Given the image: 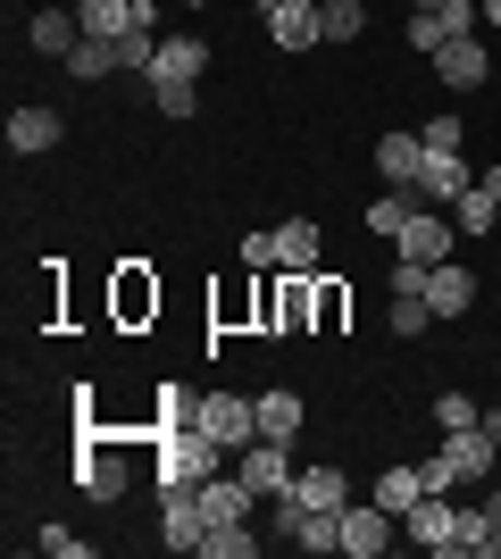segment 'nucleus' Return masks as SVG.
<instances>
[{
  "label": "nucleus",
  "mask_w": 501,
  "mask_h": 559,
  "mask_svg": "<svg viewBox=\"0 0 501 559\" xmlns=\"http://www.w3.org/2000/svg\"><path fill=\"white\" fill-rule=\"evenodd\" d=\"M493 460H501L493 435H485V426H460V435H443V451L418 460V467H427V492H460V485H485Z\"/></svg>",
  "instance_id": "2"
},
{
  "label": "nucleus",
  "mask_w": 501,
  "mask_h": 559,
  "mask_svg": "<svg viewBox=\"0 0 501 559\" xmlns=\"http://www.w3.org/2000/svg\"><path fill=\"white\" fill-rule=\"evenodd\" d=\"M318 34L326 43H359L368 34V0H318Z\"/></svg>",
  "instance_id": "25"
},
{
  "label": "nucleus",
  "mask_w": 501,
  "mask_h": 559,
  "mask_svg": "<svg viewBox=\"0 0 501 559\" xmlns=\"http://www.w3.org/2000/svg\"><path fill=\"white\" fill-rule=\"evenodd\" d=\"M260 435L267 443H293V435H301V393H285V384L260 393Z\"/></svg>",
  "instance_id": "23"
},
{
  "label": "nucleus",
  "mask_w": 501,
  "mask_h": 559,
  "mask_svg": "<svg viewBox=\"0 0 501 559\" xmlns=\"http://www.w3.org/2000/svg\"><path fill=\"white\" fill-rule=\"evenodd\" d=\"M402 543V518L384 510V501H351L343 510V551L351 559H377V551H393Z\"/></svg>",
  "instance_id": "8"
},
{
  "label": "nucleus",
  "mask_w": 501,
  "mask_h": 559,
  "mask_svg": "<svg viewBox=\"0 0 501 559\" xmlns=\"http://www.w3.org/2000/svg\"><path fill=\"white\" fill-rule=\"evenodd\" d=\"M418 134H427V151H468V126H460V117H427Z\"/></svg>",
  "instance_id": "37"
},
{
  "label": "nucleus",
  "mask_w": 501,
  "mask_h": 559,
  "mask_svg": "<svg viewBox=\"0 0 501 559\" xmlns=\"http://www.w3.org/2000/svg\"><path fill=\"white\" fill-rule=\"evenodd\" d=\"M201 75H210V43H201V34H159L151 84H201Z\"/></svg>",
  "instance_id": "11"
},
{
  "label": "nucleus",
  "mask_w": 501,
  "mask_h": 559,
  "mask_svg": "<svg viewBox=\"0 0 501 559\" xmlns=\"http://www.w3.org/2000/svg\"><path fill=\"white\" fill-rule=\"evenodd\" d=\"M427 134H377V185H418Z\"/></svg>",
  "instance_id": "17"
},
{
  "label": "nucleus",
  "mask_w": 501,
  "mask_h": 559,
  "mask_svg": "<svg viewBox=\"0 0 501 559\" xmlns=\"http://www.w3.org/2000/svg\"><path fill=\"white\" fill-rule=\"evenodd\" d=\"M434 75H443L452 93H485V75H493V50H485V34H452V43L434 50Z\"/></svg>",
  "instance_id": "9"
},
{
  "label": "nucleus",
  "mask_w": 501,
  "mask_h": 559,
  "mask_svg": "<svg viewBox=\"0 0 501 559\" xmlns=\"http://www.w3.org/2000/svg\"><path fill=\"white\" fill-rule=\"evenodd\" d=\"M443 43H452V25H443V17H427V9H409V50H418V59H434Z\"/></svg>",
  "instance_id": "35"
},
{
  "label": "nucleus",
  "mask_w": 501,
  "mask_h": 559,
  "mask_svg": "<svg viewBox=\"0 0 501 559\" xmlns=\"http://www.w3.org/2000/svg\"><path fill=\"white\" fill-rule=\"evenodd\" d=\"M25 43L43 50V59H68V50L84 43V17H75V9H43V17L25 25Z\"/></svg>",
  "instance_id": "20"
},
{
  "label": "nucleus",
  "mask_w": 501,
  "mask_h": 559,
  "mask_svg": "<svg viewBox=\"0 0 501 559\" xmlns=\"http://www.w3.org/2000/svg\"><path fill=\"white\" fill-rule=\"evenodd\" d=\"M192 426H201L217 451L260 443V393H201V401H192Z\"/></svg>",
  "instance_id": "3"
},
{
  "label": "nucleus",
  "mask_w": 501,
  "mask_h": 559,
  "mask_svg": "<svg viewBox=\"0 0 501 559\" xmlns=\"http://www.w3.org/2000/svg\"><path fill=\"white\" fill-rule=\"evenodd\" d=\"M75 485H84V501H126V443H109V435H93V426H84Z\"/></svg>",
  "instance_id": "5"
},
{
  "label": "nucleus",
  "mask_w": 501,
  "mask_h": 559,
  "mask_svg": "<svg viewBox=\"0 0 501 559\" xmlns=\"http://www.w3.org/2000/svg\"><path fill=\"white\" fill-rule=\"evenodd\" d=\"M34 543H43L50 559H84V535H68V526H43V535H34Z\"/></svg>",
  "instance_id": "39"
},
{
  "label": "nucleus",
  "mask_w": 501,
  "mask_h": 559,
  "mask_svg": "<svg viewBox=\"0 0 501 559\" xmlns=\"http://www.w3.org/2000/svg\"><path fill=\"white\" fill-rule=\"evenodd\" d=\"M235 476L260 492V501H276V492H285L301 467H293V443H267V435H260V443H242V451H235Z\"/></svg>",
  "instance_id": "6"
},
{
  "label": "nucleus",
  "mask_w": 501,
  "mask_h": 559,
  "mask_svg": "<svg viewBox=\"0 0 501 559\" xmlns=\"http://www.w3.org/2000/svg\"><path fill=\"white\" fill-rule=\"evenodd\" d=\"M75 17L93 43H118V34H134V0H75Z\"/></svg>",
  "instance_id": "21"
},
{
  "label": "nucleus",
  "mask_w": 501,
  "mask_h": 559,
  "mask_svg": "<svg viewBox=\"0 0 501 559\" xmlns=\"http://www.w3.org/2000/svg\"><path fill=\"white\" fill-rule=\"evenodd\" d=\"M460 551H468V559H501V526L485 518V501L460 510Z\"/></svg>",
  "instance_id": "27"
},
{
  "label": "nucleus",
  "mask_w": 501,
  "mask_h": 559,
  "mask_svg": "<svg viewBox=\"0 0 501 559\" xmlns=\"http://www.w3.org/2000/svg\"><path fill=\"white\" fill-rule=\"evenodd\" d=\"M384 326L402 334V343H418V334H434V309H427V293H393V309H384Z\"/></svg>",
  "instance_id": "29"
},
{
  "label": "nucleus",
  "mask_w": 501,
  "mask_h": 559,
  "mask_svg": "<svg viewBox=\"0 0 501 559\" xmlns=\"http://www.w3.org/2000/svg\"><path fill=\"white\" fill-rule=\"evenodd\" d=\"M267 43L276 50H318L326 34H318V0H276V9H260Z\"/></svg>",
  "instance_id": "12"
},
{
  "label": "nucleus",
  "mask_w": 501,
  "mask_h": 559,
  "mask_svg": "<svg viewBox=\"0 0 501 559\" xmlns=\"http://www.w3.org/2000/svg\"><path fill=\"white\" fill-rule=\"evenodd\" d=\"M176 9H210V0H176Z\"/></svg>",
  "instance_id": "44"
},
{
  "label": "nucleus",
  "mask_w": 501,
  "mask_h": 559,
  "mask_svg": "<svg viewBox=\"0 0 501 559\" xmlns=\"http://www.w3.org/2000/svg\"><path fill=\"white\" fill-rule=\"evenodd\" d=\"M409 9H427V17H443L452 34H485V9H477V0H409Z\"/></svg>",
  "instance_id": "32"
},
{
  "label": "nucleus",
  "mask_w": 501,
  "mask_h": 559,
  "mask_svg": "<svg viewBox=\"0 0 501 559\" xmlns=\"http://www.w3.org/2000/svg\"><path fill=\"white\" fill-rule=\"evenodd\" d=\"M434 426H443V435H460V426H485V409L468 393H434Z\"/></svg>",
  "instance_id": "33"
},
{
  "label": "nucleus",
  "mask_w": 501,
  "mask_h": 559,
  "mask_svg": "<svg viewBox=\"0 0 501 559\" xmlns=\"http://www.w3.org/2000/svg\"><path fill=\"white\" fill-rule=\"evenodd\" d=\"M118 318H126V326L159 318V284H151L143 267H118Z\"/></svg>",
  "instance_id": "22"
},
{
  "label": "nucleus",
  "mask_w": 501,
  "mask_h": 559,
  "mask_svg": "<svg viewBox=\"0 0 501 559\" xmlns=\"http://www.w3.org/2000/svg\"><path fill=\"white\" fill-rule=\"evenodd\" d=\"M452 242H460V226H452V217L418 210L402 234H393V259H409V267H443V259H452Z\"/></svg>",
  "instance_id": "7"
},
{
  "label": "nucleus",
  "mask_w": 501,
  "mask_h": 559,
  "mask_svg": "<svg viewBox=\"0 0 501 559\" xmlns=\"http://www.w3.org/2000/svg\"><path fill=\"white\" fill-rule=\"evenodd\" d=\"M477 9H485V25H501V0H477Z\"/></svg>",
  "instance_id": "43"
},
{
  "label": "nucleus",
  "mask_w": 501,
  "mask_h": 559,
  "mask_svg": "<svg viewBox=\"0 0 501 559\" xmlns=\"http://www.w3.org/2000/svg\"><path fill=\"white\" fill-rule=\"evenodd\" d=\"M293 501H301V510H351V476H343V467H301V476H293Z\"/></svg>",
  "instance_id": "18"
},
{
  "label": "nucleus",
  "mask_w": 501,
  "mask_h": 559,
  "mask_svg": "<svg viewBox=\"0 0 501 559\" xmlns=\"http://www.w3.org/2000/svg\"><path fill=\"white\" fill-rule=\"evenodd\" d=\"M192 401H201V393H184V384H159V393H151V435H167V426H192Z\"/></svg>",
  "instance_id": "31"
},
{
  "label": "nucleus",
  "mask_w": 501,
  "mask_h": 559,
  "mask_svg": "<svg viewBox=\"0 0 501 559\" xmlns=\"http://www.w3.org/2000/svg\"><path fill=\"white\" fill-rule=\"evenodd\" d=\"M59 134H68V117L43 109V100L9 109V151H17V159H43V151H59Z\"/></svg>",
  "instance_id": "10"
},
{
  "label": "nucleus",
  "mask_w": 501,
  "mask_h": 559,
  "mask_svg": "<svg viewBox=\"0 0 501 559\" xmlns=\"http://www.w3.org/2000/svg\"><path fill=\"white\" fill-rule=\"evenodd\" d=\"M418 492H427V467H384V476H377V492H368V501H384V510L402 518L409 501H418Z\"/></svg>",
  "instance_id": "28"
},
{
  "label": "nucleus",
  "mask_w": 501,
  "mask_h": 559,
  "mask_svg": "<svg viewBox=\"0 0 501 559\" xmlns=\"http://www.w3.org/2000/svg\"><path fill=\"white\" fill-rule=\"evenodd\" d=\"M418 210H427V201H418V185H384L377 201H368V234H377V242H393Z\"/></svg>",
  "instance_id": "19"
},
{
  "label": "nucleus",
  "mask_w": 501,
  "mask_h": 559,
  "mask_svg": "<svg viewBox=\"0 0 501 559\" xmlns=\"http://www.w3.org/2000/svg\"><path fill=\"white\" fill-rule=\"evenodd\" d=\"M217 467H235V451H217L201 426H167V435H151V476H159V492H192L201 476H217Z\"/></svg>",
  "instance_id": "1"
},
{
  "label": "nucleus",
  "mask_w": 501,
  "mask_h": 559,
  "mask_svg": "<svg viewBox=\"0 0 501 559\" xmlns=\"http://www.w3.org/2000/svg\"><path fill=\"white\" fill-rule=\"evenodd\" d=\"M485 518H493V526H501V485H493V492H485Z\"/></svg>",
  "instance_id": "42"
},
{
  "label": "nucleus",
  "mask_w": 501,
  "mask_h": 559,
  "mask_svg": "<svg viewBox=\"0 0 501 559\" xmlns=\"http://www.w3.org/2000/svg\"><path fill=\"white\" fill-rule=\"evenodd\" d=\"M402 543H418L427 559H460V510H452V492H418L402 510Z\"/></svg>",
  "instance_id": "4"
},
{
  "label": "nucleus",
  "mask_w": 501,
  "mask_h": 559,
  "mask_svg": "<svg viewBox=\"0 0 501 559\" xmlns=\"http://www.w3.org/2000/svg\"><path fill=\"white\" fill-rule=\"evenodd\" d=\"M343 318H351V293H343L334 276H318V334H334Z\"/></svg>",
  "instance_id": "36"
},
{
  "label": "nucleus",
  "mask_w": 501,
  "mask_h": 559,
  "mask_svg": "<svg viewBox=\"0 0 501 559\" xmlns=\"http://www.w3.org/2000/svg\"><path fill=\"white\" fill-rule=\"evenodd\" d=\"M318 251H326L318 217H285V226H276V267H293V276H318Z\"/></svg>",
  "instance_id": "16"
},
{
  "label": "nucleus",
  "mask_w": 501,
  "mask_h": 559,
  "mask_svg": "<svg viewBox=\"0 0 501 559\" xmlns=\"http://www.w3.org/2000/svg\"><path fill=\"white\" fill-rule=\"evenodd\" d=\"M251 551H260V526H251V518H226V526L201 535V559H251Z\"/></svg>",
  "instance_id": "24"
},
{
  "label": "nucleus",
  "mask_w": 501,
  "mask_h": 559,
  "mask_svg": "<svg viewBox=\"0 0 501 559\" xmlns=\"http://www.w3.org/2000/svg\"><path fill=\"white\" fill-rule=\"evenodd\" d=\"M242 267H251V276H276V234H242Z\"/></svg>",
  "instance_id": "38"
},
{
  "label": "nucleus",
  "mask_w": 501,
  "mask_h": 559,
  "mask_svg": "<svg viewBox=\"0 0 501 559\" xmlns=\"http://www.w3.org/2000/svg\"><path fill=\"white\" fill-rule=\"evenodd\" d=\"M151 109H159V117H176V126H184V117L201 109V84H151Z\"/></svg>",
  "instance_id": "34"
},
{
  "label": "nucleus",
  "mask_w": 501,
  "mask_h": 559,
  "mask_svg": "<svg viewBox=\"0 0 501 559\" xmlns=\"http://www.w3.org/2000/svg\"><path fill=\"white\" fill-rule=\"evenodd\" d=\"M201 535H210L201 501H192V492H167V501H159V543H167V551H201Z\"/></svg>",
  "instance_id": "15"
},
{
  "label": "nucleus",
  "mask_w": 501,
  "mask_h": 559,
  "mask_svg": "<svg viewBox=\"0 0 501 559\" xmlns=\"http://www.w3.org/2000/svg\"><path fill=\"white\" fill-rule=\"evenodd\" d=\"M485 435H493V443H501V401H485Z\"/></svg>",
  "instance_id": "40"
},
{
  "label": "nucleus",
  "mask_w": 501,
  "mask_h": 559,
  "mask_svg": "<svg viewBox=\"0 0 501 559\" xmlns=\"http://www.w3.org/2000/svg\"><path fill=\"white\" fill-rule=\"evenodd\" d=\"M427 309H434V326H443V318H468V309H477V276L452 267V259L427 267Z\"/></svg>",
  "instance_id": "14"
},
{
  "label": "nucleus",
  "mask_w": 501,
  "mask_h": 559,
  "mask_svg": "<svg viewBox=\"0 0 501 559\" xmlns=\"http://www.w3.org/2000/svg\"><path fill=\"white\" fill-rule=\"evenodd\" d=\"M493 217H501V201H493L485 185H468V192L452 201V226H460V234H493Z\"/></svg>",
  "instance_id": "30"
},
{
  "label": "nucleus",
  "mask_w": 501,
  "mask_h": 559,
  "mask_svg": "<svg viewBox=\"0 0 501 559\" xmlns=\"http://www.w3.org/2000/svg\"><path fill=\"white\" fill-rule=\"evenodd\" d=\"M468 185H477L468 151H427V167H418V201H460Z\"/></svg>",
  "instance_id": "13"
},
{
  "label": "nucleus",
  "mask_w": 501,
  "mask_h": 559,
  "mask_svg": "<svg viewBox=\"0 0 501 559\" xmlns=\"http://www.w3.org/2000/svg\"><path fill=\"white\" fill-rule=\"evenodd\" d=\"M59 68H68L75 84H100V75H118V43H93V34H84V43H75Z\"/></svg>",
  "instance_id": "26"
},
{
  "label": "nucleus",
  "mask_w": 501,
  "mask_h": 559,
  "mask_svg": "<svg viewBox=\"0 0 501 559\" xmlns=\"http://www.w3.org/2000/svg\"><path fill=\"white\" fill-rule=\"evenodd\" d=\"M477 185H485V192H493V201H501V167H485V176H477Z\"/></svg>",
  "instance_id": "41"
}]
</instances>
